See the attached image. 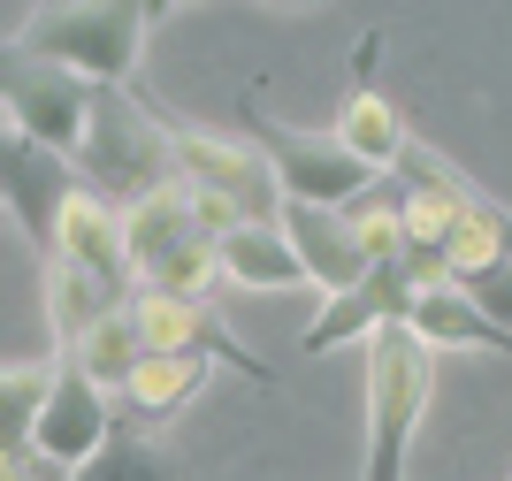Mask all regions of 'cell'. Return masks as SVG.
<instances>
[{
    "instance_id": "4fadbf2b",
    "label": "cell",
    "mask_w": 512,
    "mask_h": 481,
    "mask_svg": "<svg viewBox=\"0 0 512 481\" xmlns=\"http://www.w3.org/2000/svg\"><path fill=\"white\" fill-rule=\"evenodd\" d=\"M283 230H291V245H299V260H306V283H314L321 298H344L375 275L360 230H352L337 207H283Z\"/></svg>"
},
{
    "instance_id": "8fae6325",
    "label": "cell",
    "mask_w": 512,
    "mask_h": 481,
    "mask_svg": "<svg viewBox=\"0 0 512 481\" xmlns=\"http://www.w3.org/2000/svg\"><path fill=\"white\" fill-rule=\"evenodd\" d=\"M54 260H62V268H85L92 283H107L115 298L138 291V268H130V214L115 207V199H100V191H77Z\"/></svg>"
},
{
    "instance_id": "9a60e30c",
    "label": "cell",
    "mask_w": 512,
    "mask_h": 481,
    "mask_svg": "<svg viewBox=\"0 0 512 481\" xmlns=\"http://www.w3.org/2000/svg\"><path fill=\"white\" fill-rule=\"evenodd\" d=\"M207 375H214V359H199V352H146V367H138L130 390H123V420H130V428H161V420H176L199 390H207Z\"/></svg>"
},
{
    "instance_id": "ba28073f",
    "label": "cell",
    "mask_w": 512,
    "mask_h": 481,
    "mask_svg": "<svg viewBox=\"0 0 512 481\" xmlns=\"http://www.w3.org/2000/svg\"><path fill=\"white\" fill-rule=\"evenodd\" d=\"M130 321H138V336H146V352H199V359H222V367H237L245 382H276V367L260 352H245L230 336V321L214 314V298H176V291H130Z\"/></svg>"
},
{
    "instance_id": "8992f818",
    "label": "cell",
    "mask_w": 512,
    "mask_h": 481,
    "mask_svg": "<svg viewBox=\"0 0 512 481\" xmlns=\"http://www.w3.org/2000/svg\"><path fill=\"white\" fill-rule=\"evenodd\" d=\"M176 176L207 199L237 214V222H283V176L260 146H237V138H214V130H184L176 123Z\"/></svg>"
},
{
    "instance_id": "5b68a950",
    "label": "cell",
    "mask_w": 512,
    "mask_h": 481,
    "mask_svg": "<svg viewBox=\"0 0 512 481\" xmlns=\"http://www.w3.org/2000/svg\"><path fill=\"white\" fill-rule=\"evenodd\" d=\"M0 100H8V130H16V138H39L46 153L77 161L100 92H92L85 77H69V69L39 62L31 46H8V62H0Z\"/></svg>"
},
{
    "instance_id": "d6986e66",
    "label": "cell",
    "mask_w": 512,
    "mask_h": 481,
    "mask_svg": "<svg viewBox=\"0 0 512 481\" xmlns=\"http://www.w3.org/2000/svg\"><path fill=\"white\" fill-rule=\"evenodd\" d=\"M62 382V359H16L0 375V459H31V428Z\"/></svg>"
},
{
    "instance_id": "7c38bea8",
    "label": "cell",
    "mask_w": 512,
    "mask_h": 481,
    "mask_svg": "<svg viewBox=\"0 0 512 481\" xmlns=\"http://www.w3.org/2000/svg\"><path fill=\"white\" fill-rule=\"evenodd\" d=\"M130 214V268H138V283L146 275H161L169 260H184L192 245H222V237L207 230V214H199V191L176 176L169 191H153V199H138Z\"/></svg>"
},
{
    "instance_id": "6da1fadb",
    "label": "cell",
    "mask_w": 512,
    "mask_h": 481,
    "mask_svg": "<svg viewBox=\"0 0 512 481\" xmlns=\"http://www.w3.org/2000/svg\"><path fill=\"white\" fill-rule=\"evenodd\" d=\"M153 23H161V8H146V0H54V8L16 16V46L85 77L92 92H130Z\"/></svg>"
},
{
    "instance_id": "ac0fdd59",
    "label": "cell",
    "mask_w": 512,
    "mask_h": 481,
    "mask_svg": "<svg viewBox=\"0 0 512 481\" xmlns=\"http://www.w3.org/2000/svg\"><path fill=\"white\" fill-rule=\"evenodd\" d=\"M413 336L436 344V352H512V336L497 329L459 283H451V291H421V306H413Z\"/></svg>"
},
{
    "instance_id": "603a6c76",
    "label": "cell",
    "mask_w": 512,
    "mask_h": 481,
    "mask_svg": "<svg viewBox=\"0 0 512 481\" xmlns=\"http://www.w3.org/2000/svg\"><path fill=\"white\" fill-rule=\"evenodd\" d=\"M0 481H69V474H62V466H46L39 451H31V459H8V474H0Z\"/></svg>"
},
{
    "instance_id": "7a4b0ae2",
    "label": "cell",
    "mask_w": 512,
    "mask_h": 481,
    "mask_svg": "<svg viewBox=\"0 0 512 481\" xmlns=\"http://www.w3.org/2000/svg\"><path fill=\"white\" fill-rule=\"evenodd\" d=\"M77 176H85V191L115 199V207H138L153 191H169L176 184V123H161L138 92H100Z\"/></svg>"
},
{
    "instance_id": "52a82bcc",
    "label": "cell",
    "mask_w": 512,
    "mask_h": 481,
    "mask_svg": "<svg viewBox=\"0 0 512 481\" xmlns=\"http://www.w3.org/2000/svg\"><path fill=\"white\" fill-rule=\"evenodd\" d=\"M0 191H8L16 230L54 260L62 222H69V207H77V191H85L77 161H62V153H46L39 138H16V130H8V138H0Z\"/></svg>"
},
{
    "instance_id": "e0dca14e",
    "label": "cell",
    "mask_w": 512,
    "mask_h": 481,
    "mask_svg": "<svg viewBox=\"0 0 512 481\" xmlns=\"http://www.w3.org/2000/svg\"><path fill=\"white\" fill-rule=\"evenodd\" d=\"M62 359L77 367V375H92V382L107 390V398H123V390H130V375L146 367V336H138V321H130V298L115 306V314H100V321H92V329L77 336V344H69Z\"/></svg>"
},
{
    "instance_id": "2e32d148",
    "label": "cell",
    "mask_w": 512,
    "mask_h": 481,
    "mask_svg": "<svg viewBox=\"0 0 512 481\" xmlns=\"http://www.w3.org/2000/svg\"><path fill=\"white\" fill-rule=\"evenodd\" d=\"M337 138H344V153L352 161H367L375 176H398L406 168V153H413V130H406V115L375 92V84H352V100L337 107Z\"/></svg>"
},
{
    "instance_id": "277c9868",
    "label": "cell",
    "mask_w": 512,
    "mask_h": 481,
    "mask_svg": "<svg viewBox=\"0 0 512 481\" xmlns=\"http://www.w3.org/2000/svg\"><path fill=\"white\" fill-rule=\"evenodd\" d=\"M245 123H253V146L276 161V176H283V199L291 207H360L367 191L383 184L367 161H352L344 153V138L337 130H291V123H276L268 107H245Z\"/></svg>"
},
{
    "instance_id": "30bf717a",
    "label": "cell",
    "mask_w": 512,
    "mask_h": 481,
    "mask_svg": "<svg viewBox=\"0 0 512 481\" xmlns=\"http://www.w3.org/2000/svg\"><path fill=\"white\" fill-rule=\"evenodd\" d=\"M413 306H421L413 268L406 260H383L360 291L321 298V314L306 321V352H337V344H352V336H383V329H398V321H413Z\"/></svg>"
},
{
    "instance_id": "ffe728a7",
    "label": "cell",
    "mask_w": 512,
    "mask_h": 481,
    "mask_svg": "<svg viewBox=\"0 0 512 481\" xmlns=\"http://www.w3.org/2000/svg\"><path fill=\"white\" fill-rule=\"evenodd\" d=\"M123 298L107 291V283H92L85 268H62V260H46V321H54V359L77 344V336L92 329L100 314H115Z\"/></svg>"
},
{
    "instance_id": "44dd1931",
    "label": "cell",
    "mask_w": 512,
    "mask_h": 481,
    "mask_svg": "<svg viewBox=\"0 0 512 481\" xmlns=\"http://www.w3.org/2000/svg\"><path fill=\"white\" fill-rule=\"evenodd\" d=\"M69 481H176V459L146 436V428H130V420H123V428L107 436L100 459H92L85 474H69Z\"/></svg>"
},
{
    "instance_id": "9c48e42d",
    "label": "cell",
    "mask_w": 512,
    "mask_h": 481,
    "mask_svg": "<svg viewBox=\"0 0 512 481\" xmlns=\"http://www.w3.org/2000/svg\"><path fill=\"white\" fill-rule=\"evenodd\" d=\"M123 428V413H115V398H107L92 375H77L62 359V382H54V398H46L39 428H31V451H39L46 466H62V474H85L92 459L107 451V436Z\"/></svg>"
},
{
    "instance_id": "7402d4cb",
    "label": "cell",
    "mask_w": 512,
    "mask_h": 481,
    "mask_svg": "<svg viewBox=\"0 0 512 481\" xmlns=\"http://www.w3.org/2000/svg\"><path fill=\"white\" fill-rule=\"evenodd\" d=\"M467 298L482 306V314L497 321V329L512 336V268H497V275H482V283H467Z\"/></svg>"
},
{
    "instance_id": "3957f363",
    "label": "cell",
    "mask_w": 512,
    "mask_h": 481,
    "mask_svg": "<svg viewBox=\"0 0 512 481\" xmlns=\"http://www.w3.org/2000/svg\"><path fill=\"white\" fill-rule=\"evenodd\" d=\"M436 390V344L413 336V321L367 336V474L360 481H406L413 428Z\"/></svg>"
},
{
    "instance_id": "5bb4252c",
    "label": "cell",
    "mask_w": 512,
    "mask_h": 481,
    "mask_svg": "<svg viewBox=\"0 0 512 481\" xmlns=\"http://www.w3.org/2000/svg\"><path fill=\"white\" fill-rule=\"evenodd\" d=\"M222 283H237V291H299L306 260H299V245H291L283 222H237L222 237Z\"/></svg>"
}]
</instances>
